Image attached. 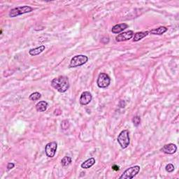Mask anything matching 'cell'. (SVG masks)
<instances>
[{
  "mask_svg": "<svg viewBox=\"0 0 179 179\" xmlns=\"http://www.w3.org/2000/svg\"><path fill=\"white\" fill-rule=\"evenodd\" d=\"M51 85L59 92L64 93L69 88V81L66 76H60L53 79L51 81Z\"/></svg>",
  "mask_w": 179,
  "mask_h": 179,
  "instance_id": "obj_1",
  "label": "cell"
},
{
  "mask_svg": "<svg viewBox=\"0 0 179 179\" xmlns=\"http://www.w3.org/2000/svg\"><path fill=\"white\" fill-rule=\"evenodd\" d=\"M117 141L119 143L120 147L122 149H125L129 146L130 143V133L129 131L127 130H125L122 131L118 135Z\"/></svg>",
  "mask_w": 179,
  "mask_h": 179,
  "instance_id": "obj_2",
  "label": "cell"
},
{
  "mask_svg": "<svg viewBox=\"0 0 179 179\" xmlns=\"http://www.w3.org/2000/svg\"><path fill=\"white\" fill-rule=\"evenodd\" d=\"M88 61V57L86 55H76L71 60L69 67L70 68H76L78 67L85 64L86 62Z\"/></svg>",
  "mask_w": 179,
  "mask_h": 179,
  "instance_id": "obj_3",
  "label": "cell"
},
{
  "mask_svg": "<svg viewBox=\"0 0 179 179\" xmlns=\"http://www.w3.org/2000/svg\"><path fill=\"white\" fill-rule=\"evenodd\" d=\"M32 11L33 9L32 7H29V6H22V7L14 8V9H11L9 12V16L11 18H14L16 16L22 15V14L30 13Z\"/></svg>",
  "mask_w": 179,
  "mask_h": 179,
  "instance_id": "obj_4",
  "label": "cell"
},
{
  "mask_svg": "<svg viewBox=\"0 0 179 179\" xmlns=\"http://www.w3.org/2000/svg\"><path fill=\"white\" fill-rule=\"evenodd\" d=\"M140 172V166L138 165L132 166L125 171L123 174L120 176V179H132L134 178Z\"/></svg>",
  "mask_w": 179,
  "mask_h": 179,
  "instance_id": "obj_5",
  "label": "cell"
},
{
  "mask_svg": "<svg viewBox=\"0 0 179 179\" xmlns=\"http://www.w3.org/2000/svg\"><path fill=\"white\" fill-rule=\"evenodd\" d=\"M111 83V78L109 76L105 73H101L99 74L97 80V86L100 88H107Z\"/></svg>",
  "mask_w": 179,
  "mask_h": 179,
  "instance_id": "obj_6",
  "label": "cell"
},
{
  "mask_svg": "<svg viewBox=\"0 0 179 179\" xmlns=\"http://www.w3.org/2000/svg\"><path fill=\"white\" fill-rule=\"evenodd\" d=\"M57 148V143L55 141H52L47 143L45 147V153L47 157H53L55 156Z\"/></svg>",
  "mask_w": 179,
  "mask_h": 179,
  "instance_id": "obj_7",
  "label": "cell"
},
{
  "mask_svg": "<svg viewBox=\"0 0 179 179\" xmlns=\"http://www.w3.org/2000/svg\"><path fill=\"white\" fill-rule=\"evenodd\" d=\"M133 37H134V32L132 30H130L128 31V32H125L122 33V34H118L116 37V40L118 42H121V41L130 40Z\"/></svg>",
  "mask_w": 179,
  "mask_h": 179,
  "instance_id": "obj_8",
  "label": "cell"
},
{
  "mask_svg": "<svg viewBox=\"0 0 179 179\" xmlns=\"http://www.w3.org/2000/svg\"><path fill=\"white\" fill-rule=\"evenodd\" d=\"M92 99V95L90 92H84L81 95L80 97V104L83 106L87 105L91 102Z\"/></svg>",
  "mask_w": 179,
  "mask_h": 179,
  "instance_id": "obj_9",
  "label": "cell"
},
{
  "mask_svg": "<svg viewBox=\"0 0 179 179\" xmlns=\"http://www.w3.org/2000/svg\"><path fill=\"white\" fill-rule=\"evenodd\" d=\"M164 153L168 154V155H173L176 153L177 151V146L174 143H168V144L164 145L163 147L160 150Z\"/></svg>",
  "mask_w": 179,
  "mask_h": 179,
  "instance_id": "obj_10",
  "label": "cell"
},
{
  "mask_svg": "<svg viewBox=\"0 0 179 179\" xmlns=\"http://www.w3.org/2000/svg\"><path fill=\"white\" fill-rule=\"evenodd\" d=\"M128 28V25L126 23L118 24V25H116L115 26H113V28H112L111 32H113V34H119V33L122 32L123 30H126Z\"/></svg>",
  "mask_w": 179,
  "mask_h": 179,
  "instance_id": "obj_11",
  "label": "cell"
},
{
  "mask_svg": "<svg viewBox=\"0 0 179 179\" xmlns=\"http://www.w3.org/2000/svg\"><path fill=\"white\" fill-rule=\"evenodd\" d=\"M45 45H41V46L39 47L30 49V51H29V53H30V55L32 56H36L39 55V54H41L42 52H43V51H45Z\"/></svg>",
  "mask_w": 179,
  "mask_h": 179,
  "instance_id": "obj_12",
  "label": "cell"
},
{
  "mask_svg": "<svg viewBox=\"0 0 179 179\" xmlns=\"http://www.w3.org/2000/svg\"><path fill=\"white\" fill-rule=\"evenodd\" d=\"M48 103L45 101H41L36 104V109L38 112H44L47 110Z\"/></svg>",
  "mask_w": 179,
  "mask_h": 179,
  "instance_id": "obj_13",
  "label": "cell"
},
{
  "mask_svg": "<svg viewBox=\"0 0 179 179\" xmlns=\"http://www.w3.org/2000/svg\"><path fill=\"white\" fill-rule=\"evenodd\" d=\"M95 164V159L94 157H91L90 159L85 160L84 162H83L81 164V167L85 169L90 168L91 166H92Z\"/></svg>",
  "mask_w": 179,
  "mask_h": 179,
  "instance_id": "obj_14",
  "label": "cell"
},
{
  "mask_svg": "<svg viewBox=\"0 0 179 179\" xmlns=\"http://www.w3.org/2000/svg\"><path fill=\"white\" fill-rule=\"evenodd\" d=\"M166 31H167V28H166V27L161 26L156 29H153L151 32H149V33H151L152 34L154 35H162L164 33H165Z\"/></svg>",
  "mask_w": 179,
  "mask_h": 179,
  "instance_id": "obj_15",
  "label": "cell"
},
{
  "mask_svg": "<svg viewBox=\"0 0 179 179\" xmlns=\"http://www.w3.org/2000/svg\"><path fill=\"white\" fill-rule=\"evenodd\" d=\"M149 34V32H137L136 34H134V39H133V41H139L141 40V39L144 38L146 36H148Z\"/></svg>",
  "mask_w": 179,
  "mask_h": 179,
  "instance_id": "obj_16",
  "label": "cell"
},
{
  "mask_svg": "<svg viewBox=\"0 0 179 179\" xmlns=\"http://www.w3.org/2000/svg\"><path fill=\"white\" fill-rule=\"evenodd\" d=\"M71 163H72V158L69 156H65L61 160V164L63 166H69Z\"/></svg>",
  "mask_w": 179,
  "mask_h": 179,
  "instance_id": "obj_17",
  "label": "cell"
},
{
  "mask_svg": "<svg viewBox=\"0 0 179 179\" xmlns=\"http://www.w3.org/2000/svg\"><path fill=\"white\" fill-rule=\"evenodd\" d=\"M41 95L40 94V93L38 92H36L32 93V94H31L30 95V97H29V99L31 101H37V100H39V99H41Z\"/></svg>",
  "mask_w": 179,
  "mask_h": 179,
  "instance_id": "obj_18",
  "label": "cell"
},
{
  "mask_svg": "<svg viewBox=\"0 0 179 179\" xmlns=\"http://www.w3.org/2000/svg\"><path fill=\"white\" fill-rule=\"evenodd\" d=\"M69 127H70V124H69V120H64L62 122L61 128L63 130H68V129L69 128Z\"/></svg>",
  "mask_w": 179,
  "mask_h": 179,
  "instance_id": "obj_19",
  "label": "cell"
},
{
  "mask_svg": "<svg viewBox=\"0 0 179 179\" xmlns=\"http://www.w3.org/2000/svg\"><path fill=\"white\" fill-rule=\"evenodd\" d=\"M132 122L135 127H138L141 123V118L139 116H134L132 119Z\"/></svg>",
  "mask_w": 179,
  "mask_h": 179,
  "instance_id": "obj_20",
  "label": "cell"
},
{
  "mask_svg": "<svg viewBox=\"0 0 179 179\" xmlns=\"http://www.w3.org/2000/svg\"><path fill=\"white\" fill-rule=\"evenodd\" d=\"M165 169H166V172H167L172 173V172H174V171L175 167H174V166L172 164H168L166 166Z\"/></svg>",
  "mask_w": 179,
  "mask_h": 179,
  "instance_id": "obj_21",
  "label": "cell"
},
{
  "mask_svg": "<svg viewBox=\"0 0 179 179\" xmlns=\"http://www.w3.org/2000/svg\"><path fill=\"white\" fill-rule=\"evenodd\" d=\"M14 166H15V164H14L13 163H9L7 165V169L11 170L13 168H14Z\"/></svg>",
  "mask_w": 179,
  "mask_h": 179,
  "instance_id": "obj_22",
  "label": "cell"
},
{
  "mask_svg": "<svg viewBox=\"0 0 179 179\" xmlns=\"http://www.w3.org/2000/svg\"><path fill=\"white\" fill-rule=\"evenodd\" d=\"M125 105H126V104H125V102L124 100H121L120 101V104H119L120 107L124 108L125 107Z\"/></svg>",
  "mask_w": 179,
  "mask_h": 179,
  "instance_id": "obj_23",
  "label": "cell"
},
{
  "mask_svg": "<svg viewBox=\"0 0 179 179\" xmlns=\"http://www.w3.org/2000/svg\"><path fill=\"white\" fill-rule=\"evenodd\" d=\"M112 169H113L115 170V171H118V170H119V166H117V165H113V166H112Z\"/></svg>",
  "mask_w": 179,
  "mask_h": 179,
  "instance_id": "obj_24",
  "label": "cell"
}]
</instances>
